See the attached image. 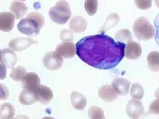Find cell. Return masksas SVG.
<instances>
[{"label": "cell", "instance_id": "cell-1", "mask_svg": "<svg viewBox=\"0 0 159 119\" xmlns=\"http://www.w3.org/2000/svg\"><path fill=\"white\" fill-rule=\"evenodd\" d=\"M76 54L86 64L98 69L116 67L125 55V43L104 34L88 36L76 44Z\"/></svg>", "mask_w": 159, "mask_h": 119}, {"label": "cell", "instance_id": "cell-2", "mask_svg": "<svg viewBox=\"0 0 159 119\" xmlns=\"http://www.w3.org/2000/svg\"><path fill=\"white\" fill-rule=\"evenodd\" d=\"M133 29L136 38L140 41L152 39L156 33L154 27L145 17H140L133 23Z\"/></svg>", "mask_w": 159, "mask_h": 119}, {"label": "cell", "instance_id": "cell-3", "mask_svg": "<svg viewBox=\"0 0 159 119\" xmlns=\"http://www.w3.org/2000/svg\"><path fill=\"white\" fill-rule=\"evenodd\" d=\"M71 15L70 6L66 1H59L49 9V16L53 22L58 24H65Z\"/></svg>", "mask_w": 159, "mask_h": 119}, {"label": "cell", "instance_id": "cell-4", "mask_svg": "<svg viewBox=\"0 0 159 119\" xmlns=\"http://www.w3.org/2000/svg\"><path fill=\"white\" fill-rule=\"evenodd\" d=\"M17 29L21 33L27 36H35L39 34L41 28L34 19L27 17L20 21L17 25Z\"/></svg>", "mask_w": 159, "mask_h": 119}, {"label": "cell", "instance_id": "cell-5", "mask_svg": "<svg viewBox=\"0 0 159 119\" xmlns=\"http://www.w3.org/2000/svg\"><path fill=\"white\" fill-rule=\"evenodd\" d=\"M42 62L47 69L50 71H56L62 67L64 60L56 51H49L43 57Z\"/></svg>", "mask_w": 159, "mask_h": 119}, {"label": "cell", "instance_id": "cell-6", "mask_svg": "<svg viewBox=\"0 0 159 119\" xmlns=\"http://www.w3.org/2000/svg\"><path fill=\"white\" fill-rule=\"evenodd\" d=\"M126 113L131 119H140L144 113L142 102L134 99L129 100L126 106Z\"/></svg>", "mask_w": 159, "mask_h": 119}, {"label": "cell", "instance_id": "cell-7", "mask_svg": "<svg viewBox=\"0 0 159 119\" xmlns=\"http://www.w3.org/2000/svg\"><path fill=\"white\" fill-rule=\"evenodd\" d=\"M37 101L44 104H48L53 99V93L49 87L40 85L33 91Z\"/></svg>", "mask_w": 159, "mask_h": 119}, {"label": "cell", "instance_id": "cell-8", "mask_svg": "<svg viewBox=\"0 0 159 119\" xmlns=\"http://www.w3.org/2000/svg\"><path fill=\"white\" fill-rule=\"evenodd\" d=\"M38 44V41L31 38L18 37L11 40L9 42V47L15 51H21L33 44Z\"/></svg>", "mask_w": 159, "mask_h": 119}, {"label": "cell", "instance_id": "cell-9", "mask_svg": "<svg viewBox=\"0 0 159 119\" xmlns=\"http://www.w3.org/2000/svg\"><path fill=\"white\" fill-rule=\"evenodd\" d=\"M40 79L39 75L33 72L27 73L21 80L22 88L24 89L31 91L32 92L40 85Z\"/></svg>", "mask_w": 159, "mask_h": 119}, {"label": "cell", "instance_id": "cell-10", "mask_svg": "<svg viewBox=\"0 0 159 119\" xmlns=\"http://www.w3.org/2000/svg\"><path fill=\"white\" fill-rule=\"evenodd\" d=\"M1 64L5 66L7 68H12L16 64L18 58L16 53L9 48H5L0 51Z\"/></svg>", "mask_w": 159, "mask_h": 119}, {"label": "cell", "instance_id": "cell-11", "mask_svg": "<svg viewBox=\"0 0 159 119\" xmlns=\"http://www.w3.org/2000/svg\"><path fill=\"white\" fill-rule=\"evenodd\" d=\"M15 16L9 12H2L0 14V29L3 32H10L12 30Z\"/></svg>", "mask_w": 159, "mask_h": 119}, {"label": "cell", "instance_id": "cell-12", "mask_svg": "<svg viewBox=\"0 0 159 119\" xmlns=\"http://www.w3.org/2000/svg\"><path fill=\"white\" fill-rule=\"evenodd\" d=\"M56 52L64 58H71L76 53V47L73 42H62L57 46Z\"/></svg>", "mask_w": 159, "mask_h": 119}, {"label": "cell", "instance_id": "cell-13", "mask_svg": "<svg viewBox=\"0 0 159 119\" xmlns=\"http://www.w3.org/2000/svg\"><path fill=\"white\" fill-rule=\"evenodd\" d=\"M142 54V47L134 41L127 43L125 49V57L128 60H136Z\"/></svg>", "mask_w": 159, "mask_h": 119}, {"label": "cell", "instance_id": "cell-14", "mask_svg": "<svg viewBox=\"0 0 159 119\" xmlns=\"http://www.w3.org/2000/svg\"><path fill=\"white\" fill-rule=\"evenodd\" d=\"M98 95L100 99L107 102H114L118 99V94L110 85H104L98 91Z\"/></svg>", "mask_w": 159, "mask_h": 119}, {"label": "cell", "instance_id": "cell-15", "mask_svg": "<svg viewBox=\"0 0 159 119\" xmlns=\"http://www.w3.org/2000/svg\"><path fill=\"white\" fill-rule=\"evenodd\" d=\"M131 82L124 78L115 79L112 82V87L119 95H125L129 93Z\"/></svg>", "mask_w": 159, "mask_h": 119}, {"label": "cell", "instance_id": "cell-16", "mask_svg": "<svg viewBox=\"0 0 159 119\" xmlns=\"http://www.w3.org/2000/svg\"><path fill=\"white\" fill-rule=\"evenodd\" d=\"M69 27L72 32L75 33H81L84 32L87 27V22L86 19L81 16H76L72 18L71 19Z\"/></svg>", "mask_w": 159, "mask_h": 119}, {"label": "cell", "instance_id": "cell-17", "mask_svg": "<svg viewBox=\"0 0 159 119\" xmlns=\"http://www.w3.org/2000/svg\"><path fill=\"white\" fill-rule=\"evenodd\" d=\"M70 100L72 106L80 111L83 110L87 104L86 97L79 91H73L71 93Z\"/></svg>", "mask_w": 159, "mask_h": 119}, {"label": "cell", "instance_id": "cell-18", "mask_svg": "<svg viewBox=\"0 0 159 119\" xmlns=\"http://www.w3.org/2000/svg\"><path fill=\"white\" fill-rule=\"evenodd\" d=\"M9 10L15 16L16 18L19 19L26 15L28 11V7L23 2L13 1L10 5Z\"/></svg>", "mask_w": 159, "mask_h": 119}, {"label": "cell", "instance_id": "cell-19", "mask_svg": "<svg viewBox=\"0 0 159 119\" xmlns=\"http://www.w3.org/2000/svg\"><path fill=\"white\" fill-rule=\"evenodd\" d=\"M120 20V16L117 13H111L108 15L105 20L103 26L100 28L99 32L101 34H104L107 31L112 29V28L116 26Z\"/></svg>", "mask_w": 159, "mask_h": 119}, {"label": "cell", "instance_id": "cell-20", "mask_svg": "<svg viewBox=\"0 0 159 119\" xmlns=\"http://www.w3.org/2000/svg\"><path fill=\"white\" fill-rule=\"evenodd\" d=\"M148 68L154 72L159 71V52L152 51L147 56Z\"/></svg>", "mask_w": 159, "mask_h": 119}, {"label": "cell", "instance_id": "cell-21", "mask_svg": "<svg viewBox=\"0 0 159 119\" xmlns=\"http://www.w3.org/2000/svg\"><path fill=\"white\" fill-rule=\"evenodd\" d=\"M15 109L9 103L3 104L0 108V119H13Z\"/></svg>", "mask_w": 159, "mask_h": 119}, {"label": "cell", "instance_id": "cell-22", "mask_svg": "<svg viewBox=\"0 0 159 119\" xmlns=\"http://www.w3.org/2000/svg\"><path fill=\"white\" fill-rule=\"evenodd\" d=\"M19 101L21 104L29 106V105H32L34 104L37 100H36L35 96L32 91L24 89L20 95Z\"/></svg>", "mask_w": 159, "mask_h": 119}, {"label": "cell", "instance_id": "cell-23", "mask_svg": "<svg viewBox=\"0 0 159 119\" xmlns=\"http://www.w3.org/2000/svg\"><path fill=\"white\" fill-rule=\"evenodd\" d=\"M115 38L120 42H130L133 41V35L129 29H122L119 30L115 34Z\"/></svg>", "mask_w": 159, "mask_h": 119}, {"label": "cell", "instance_id": "cell-24", "mask_svg": "<svg viewBox=\"0 0 159 119\" xmlns=\"http://www.w3.org/2000/svg\"><path fill=\"white\" fill-rule=\"evenodd\" d=\"M27 74V70L22 66H18L12 69L10 73L11 79L14 81H20Z\"/></svg>", "mask_w": 159, "mask_h": 119}, {"label": "cell", "instance_id": "cell-25", "mask_svg": "<svg viewBox=\"0 0 159 119\" xmlns=\"http://www.w3.org/2000/svg\"><path fill=\"white\" fill-rule=\"evenodd\" d=\"M131 95L134 100L142 99L144 95V89L139 83H134L131 88Z\"/></svg>", "mask_w": 159, "mask_h": 119}, {"label": "cell", "instance_id": "cell-26", "mask_svg": "<svg viewBox=\"0 0 159 119\" xmlns=\"http://www.w3.org/2000/svg\"><path fill=\"white\" fill-rule=\"evenodd\" d=\"M88 114L90 119H106L103 110L98 106L90 108Z\"/></svg>", "mask_w": 159, "mask_h": 119}, {"label": "cell", "instance_id": "cell-27", "mask_svg": "<svg viewBox=\"0 0 159 119\" xmlns=\"http://www.w3.org/2000/svg\"><path fill=\"white\" fill-rule=\"evenodd\" d=\"M98 2L96 0H86L84 2V9L90 16L94 15L98 11Z\"/></svg>", "mask_w": 159, "mask_h": 119}, {"label": "cell", "instance_id": "cell-28", "mask_svg": "<svg viewBox=\"0 0 159 119\" xmlns=\"http://www.w3.org/2000/svg\"><path fill=\"white\" fill-rule=\"evenodd\" d=\"M60 38L64 42H71L74 39V33L71 30L64 29L60 32Z\"/></svg>", "mask_w": 159, "mask_h": 119}, {"label": "cell", "instance_id": "cell-29", "mask_svg": "<svg viewBox=\"0 0 159 119\" xmlns=\"http://www.w3.org/2000/svg\"><path fill=\"white\" fill-rule=\"evenodd\" d=\"M27 17L34 19L35 22L40 25L41 29H42L43 27H44V23H45V19H44V16H42V14H40L39 12H30V14H28Z\"/></svg>", "mask_w": 159, "mask_h": 119}, {"label": "cell", "instance_id": "cell-30", "mask_svg": "<svg viewBox=\"0 0 159 119\" xmlns=\"http://www.w3.org/2000/svg\"><path fill=\"white\" fill-rule=\"evenodd\" d=\"M135 5L137 8L142 10H145L149 9L152 4V1H143V0H135L134 1Z\"/></svg>", "mask_w": 159, "mask_h": 119}, {"label": "cell", "instance_id": "cell-31", "mask_svg": "<svg viewBox=\"0 0 159 119\" xmlns=\"http://www.w3.org/2000/svg\"><path fill=\"white\" fill-rule=\"evenodd\" d=\"M149 110L151 113L154 115H159V99H155L150 104Z\"/></svg>", "mask_w": 159, "mask_h": 119}, {"label": "cell", "instance_id": "cell-32", "mask_svg": "<svg viewBox=\"0 0 159 119\" xmlns=\"http://www.w3.org/2000/svg\"><path fill=\"white\" fill-rule=\"evenodd\" d=\"M154 24H155V27L156 29V34H155V39L157 45L159 46V13L156 16L155 21H154Z\"/></svg>", "mask_w": 159, "mask_h": 119}, {"label": "cell", "instance_id": "cell-33", "mask_svg": "<svg viewBox=\"0 0 159 119\" xmlns=\"http://www.w3.org/2000/svg\"><path fill=\"white\" fill-rule=\"evenodd\" d=\"M9 91L7 87L1 83V100H5L7 99V98L9 97Z\"/></svg>", "mask_w": 159, "mask_h": 119}, {"label": "cell", "instance_id": "cell-34", "mask_svg": "<svg viewBox=\"0 0 159 119\" xmlns=\"http://www.w3.org/2000/svg\"><path fill=\"white\" fill-rule=\"evenodd\" d=\"M13 119H30V117L24 115H18L16 116L15 118H14Z\"/></svg>", "mask_w": 159, "mask_h": 119}, {"label": "cell", "instance_id": "cell-35", "mask_svg": "<svg viewBox=\"0 0 159 119\" xmlns=\"http://www.w3.org/2000/svg\"><path fill=\"white\" fill-rule=\"evenodd\" d=\"M155 96L157 97V99H159V87L156 90V91L155 93Z\"/></svg>", "mask_w": 159, "mask_h": 119}, {"label": "cell", "instance_id": "cell-36", "mask_svg": "<svg viewBox=\"0 0 159 119\" xmlns=\"http://www.w3.org/2000/svg\"><path fill=\"white\" fill-rule=\"evenodd\" d=\"M42 119H55V118H54L53 117H45L44 118H42Z\"/></svg>", "mask_w": 159, "mask_h": 119}, {"label": "cell", "instance_id": "cell-37", "mask_svg": "<svg viewBox=\"0 0 159 119\" xmlns=\"http://www.w3.org/2000/svg\"><path fill=\"white\" fill-rule=\"evenodd\" d=\"M155 3H157V6H158V7H159V2H155Z\"/></svg>", "mask_w": 159, "mask_h": 119}, {"label": "cell", "instance_id": "cell-38", "mask_svg": "<svg viewBox=\"0 0 159 119\" xmlns=\"http://www.w3.org/2000/svg\"><path fill=\"white\" fill-rule=\"evenodd\" d=\"M158 119H159V118H158Z\"/></svg>", "mask_w": 159, "mask_h": 119}]
</instances>
